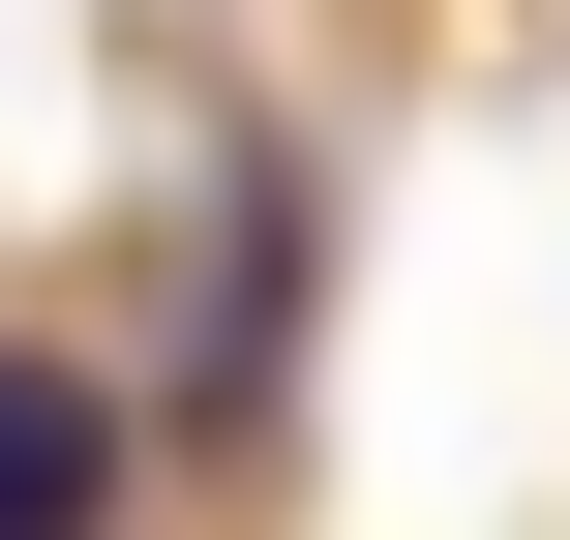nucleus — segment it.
<instances>
[{
  "label": "nucleus",
  "mask_w": 570,
  "mask_h": 540,
  "mask_svg": "<svg viewBox=\"0 0 570 540\" xmlns=\"http://www.w3.org/2000/svg\"><path fill=\"white\" fill-rule=\"evenodd\" d=\"M90 511H120V421L60 361H0V540H90Z\"/></svg>",
  "instance_id": "nucleus-1"
}]
</instances>
